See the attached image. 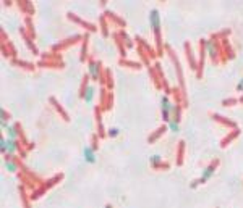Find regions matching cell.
I'll use <instances>...</instances> for the list:
<instances>
[{"instance_id":"cell-1","label":"cell","mask_w":243,"mask_h":208,"mask_svg":"<svg viewBox=\"0 0 243 208\" xmlns=\"http://www.w3.org/2000/svg\"><path fill=\"white\" fill-rule=\"evenodd\" d=\"M161 107H162V116H164V120L170 121V115H172V111H175V107L169 102V98L165 95L161 97Z\"/></svg>"},{"instance_id":"cell-2","label":"cell","mask_w":243,"mask_h":208,"mask_svg":"<svg viewBox=\"0 0 243 208\" xmlns=\"http://www.w3.org/2000/svg\"><path fill=\"white\" fill-rule=\"evenodd\" d=\"M83 155H85V162L89 163V165H94L96 163V153H94V149L92 147H85L83 149Z\"/></svg>"},{"instance_id":"cell-3","label":"cell","mask_w":243,"mask_h":208,"mask_svg":"<svg viewBox=\"0 0 243 208\" xmlns=\"http://www.w3.org/2000/svg\"><path fill=\"white\" fill-rule=\"evenodd\" d=\"M214 166H216V165H211V166H208V168H206V171L203 173V176H201V178L198 179V182H196V184H203V182H206L208 179L214 174Z\"/></svg>"},{"instance_id":"cell-4","label":"cell","mask_w":243,"mask_h":208,"mask_svg":"<svg viewBox=\"0 0 243 208\" xmlns=\"http://www.w3.org/2000/svg\"><path fill=\"white\" fill-rule=\"evenodd\" d=\"M151 24H152L154 29L159 32V27H161V21H159V13H157V10H152V11H151Z\"/></svg>"},{"instance_id":"cell-5","label":"cell","mask_w":243,"mask_h":208,"mask_svg":"<svg viewBox=\"0 0 243 208\" xmlns=\"http://www.w3.org/2000/svg\"><path fill=\"white\" fill-rule=\"evenodd\" d=\"M16 149H18V144H16V140H13V139H8L7 140V153L8 155H13L16 152Z\"/></svg>"},{"instance_id":"cell-6","label":"cell","mask_w":243,"mask_h":208,"mask_svg":"<svg viewBox=\"0 0 243 208\" xmlns=\"http://www.w3.org/2000/svg\"><path fill=\"white\" fill-rule=\"evenodd\" d=\"M99 69H101V66L97 63H91L89 65V76L91 78H97L99 76Z\"/></svg>"},{"instance_id":"cell-7","label":"cell","mask_w":243,"mask_h":208,"mask_svg":"<svg viewBox=\"0 0 243 208\" xmlns=\"http://www.w3.org/2000/svg\"><path fill=\"white\" fill-rule=\"evenodd\" d=\"M92 97H94V89H92L91 86H88L86 92H85V100H86L88 103H91V102H92Z\"/></svg>"},{"instance_id":"cell-8","label":"cell","mask_w":243,"mask_h":208,"mask_svg":"<svg viewBox=\"0 0 243 208\" xmlns=\"http://www.w3.org/2000/svg\"><path fill=\"white\" fill-rule=\"evenodd\" d=\"M169 129L172 132H178V123H177L175 120H170L169 121Z\"/></svg>"},{"instance_id":"cell-9","label":"cell","mask_w":243,"mask_h":208,"mask_svg":"<svg viewBox=\"0 0 243 208\" xmlns=\"http://www.w3.org/2000/svg\"><path fill=\"white\" fill-rule=\"evenodd\" d=\"M7 131H8V136H10V139L16 140V136H18V134H16V127H15V126H10Z\"/></svg>"},{"instance_id":"cell-10","label":"cell","mask_w":243,"mask_h":208,"mask_svg":"<svg viewBox=\"0 0 243 208\" xmlns=\"http://www.w3.org/2000/svg\"><path fill=\"white\" fill-rule=\"evenodd\" d=\"M5 168L8 171H16V165L13 162H10V160H5Z\"/></svg>"},{"instance_id":"cell-11","label":"cell","mask_w":243,"mask_h":208,"mask_svg":"<svg viewBox=\"0 0 243 208\" xmlns=\"http://www.w3.org/2000/svg\"><path fill=\"white\" fill-rule=\"evenodd\" d=\"M0 150H2L3 153H7V140L5 139L0 140Z\"/></svg>"},{"instance_id":"cell-12","label":"cell","mask_w":243,"mask_h":208,"mask_svg":"<svg viewBox=\"0 0 243 208\" xmlns=\"http://www.w3.org/2000/svg\"><path fill=\"white\" fill-rule=\"evenodd\" d=\"M151 163H152V165H159V163H161V157H159V155H154V157H151Z\"/></svg>"},{"instance_id":"cell-13","label":"cell","mask_w":243,"mask_h":208,"mask_svg":"<svg viewBox=\"0 0 243 208\" xmlns=\"http://www.w3.org/2000/svg\"><path fill=\"white\" fill-rule=\"evenodd\" d=\"M109 134H110V136H117V134H118V129H110Z\"/></svg>"},{"instance_id":"cell-14","label":"cell","mask_w":243,"mask_h":208,"mask_svg":"<svg viewBox=\"0 0 243 208\" xmlns=\"http://www.w3.org/2000/svg\"><path fill=\"white\" fill-rule=\"evenodd\" d=\"M237 89H238V91H241V89H243V79H241L240 82H238V86H237Z\"/></svg>"},{"instance_id":"cell-15","label":"cell","mask_w":243,"mask_h":208,"mask_svg":"<svg viewBox=\"0 0 243 208\" xmlns=\"http://www.w3.org/2000/svg\"><path fill=\"white\" fill-rule=\"evenodd\" d=\"M105 208H112V206H110V205H107V206H105Z\"/></svg>"}]
</instances>
